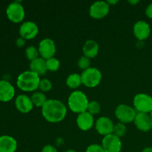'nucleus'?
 I'll return each mask as SVG.
<instances>
[{"label": "nucleus", "instance_id": "obj_25", "mask_svg": "<svg viewBox=\"0 0 152 152\" xmlns=\"http://www.w3.org/2000/svg\"><path fill=\"white\" fill-rule=\"evenodd\" d=\"M46 66L47 69L50 71H56L59 70L60 67V62L56 57H51L50 59H46Z\"/></svg>", "mask_w": 152, "mask_h": 152}, {"label": "nucleus", "instance_id": "obj_16", "mask_svg": "<svg viewBox=\"0 0 152 152\" xmlns=\"http://www.w3.org/2000/svg\"><path fill=\"white\" fill-rule=\"evenodd\" d=\"M15 95V88L7 80H0V101L9 102Z\"/></svg>", "mask_w": 152, "mask_h": 152}, {"label": "nucleus", "instance_id": "obj_10", "mask_svg": "<svg viewBox=\"0 0 152 152\" xmlns=\"http://www.w3.org/2000/svg\"><path fill=\"white\" fill-rule=\"evenodd\" d=\"M101 145L105 152H120L123 145L120 138L111 134L104 137Z\"/></svg>", "mask_w": 152, "mask_h": 152}, {"label": "nucleus", "instance_id": "obj_37", "mask_svg": "<svg viewBox=\"0 0 152 152\" xmlns=\"http://www.w3.org/2000/svg\"><path fill=\"white\" fill-rule=\"evenodd\" d=\"M150 116H151V119H152V111H151V112H150Z\"/></svg>", "mask_w": 152, "mask_h": 152}, {"label": "nucleus", "instance_id": "obj_1", "mask_svg": "<svg viewBox=\"0 0 152 152\" xmlns=\"http://www.w3.org/2000/svg\"><path fill=\"white\" fill-rule=\"evenodd\" d=\"M42 114L49 123H59L65 119L67 108L65 104L59 99H48L42 108Z\"/></svg>", "mask_w": 152, "mask_h": 152}, {"label": "nucleus", "instance_id": "obj_15", "mask_svg": "<svg viewBox=\"0 0 152 152\" xmlns=\"http://www.w3.org/2000/svg\"><path fill=\"white\" fill-rule=\"evenodd\" d=\"M15 105L16 109L21 113H29L34 108V104L31 97L26 94H19L15 99Z\"/></svg>", "mask_w": 152, "mask_h": 152}, {"label": "nucleus", "instance_id": "obj_20", "mask_svg": "<svg viewBox=\"0 0 152 152\" xmlns=\"http://www.w3.org/2000/svg\"><path fill=\"white\" fill-rule=\"evenodd\" d=\"M30 71H33L37 75H44L47 72V66H46V59L42 57H38L37 59L31 61L30 63Z\"/></svg>", "mask_w": 152, "mask_h": 152}, {"label": "nucleus", "instance_id": "obj_13", "mask_svg": "<svg viewBox=\"0 0 152 152\" xmlns=\"http://www.w3.org/2000/svg\"><path fill=\"white\" fill-rule=\"evenodd\" d=\"M135 126L143 132H149L152 129V119L150 114L137 112L134 120Z\"/></svg>", "mask_w": 152, "mask_h": 152}, {"label": "nucleus", "instance_id": "obj_7", "mask_svg": "<svg viewBox=\"0 0 152 152\" xmlns=\"http://www.w3.org/2000/svg\"><path fill=\"white\" fill-rule=\"evenodd\" d=\"M136 115V110L126 104H120L115 109L116 117L124 124L134 122Z\"/></svg>", "mask_w": 152, "mask_h": 152}, {"label": "nucleus", "instance_id": "obj_8", "mask_svg": "<svg viewBox=\"0 0 152 152\" xmlns=\"http://www.w3.org/2000/svg\"><path fill=\"white\" fill-rule=\"evenodd\" d=\"M40 57L45 59L53 57L56 53V45L52 39L45 38L40 41L38 47Z\"/></svg>", "mask_w": 152, "mask_h": 152}, {"label": "nucleus", "instance_id": "obj_2", "mask_svg": "<svg viewBox=\"0 0 152 152\" xmlns=\"http://www.w3.org/2000/svg\"><path fill=\"white\" fill-rule=\"evenodd\" d=\"M40 80L39 76L37 74L31 71H25L18 76L16 84L20 90L31 92L39 88Z\"/></svg>", "mask_w": 152, "mask_h": 152}, {"label": "nucleus", "instance_id": "obj_34", "mask_svg": "<svg viewBox=\"0 0 152 152\" xmlns=\"http://www.w3.org/2000/svg\"><path fill=\"white\" fill-rule=\"evenodd\" d=\"M142 152H152V147H146V148H145L142 150Z\"/></svg>", "mask_w": 152, "mask_h": 152}, {"label": "nucleus", "instance_id": "obj_19", "mask_svg": "<svg viewBox=\"0 0 152 152\" xmlns=\"http://www.w3.org/2000/svg\"><path fill=\"white\" fill-rule=\"evenodd\" d=\"M99 50V44L93 39L87 40L83 47V54L89 59L95 57L98 54Z\"/></svg>", "mask_w": 152, "mask_h": 152}, {"label": "nucleus", "instance_id": "obj_36", "mask_svg": "<svg viewBox=\"0 0 152 152\" xmlns=\"http://www.w3.org/2000/svg\"><path fill=\"white\" fill-rule=\"evenodd\" d=\"M65 152H77V151H75L74 149H68V150H67Z\"/></svg>", "mask_w": 152, "mask_h": 152}, {"label": "nucleus", "instance_id": "obj_33", "mask_svg": "<svg viewBox=\"0 0 152 152\" xmlns=\"http://www.w3.org/2000/svg\"><path fill=\"white\" fill-rule=\"evenodd\" d=\"M106 1L110 6H111V4H112V5H114V4H116L117 3H118V1H117V0H108V1Z\"/></svg>", "mask_w": 152, "mask_h": 152}, {"label": "nucleus", "instance_id": "obj_5", "mask_svg": "<svg viewBox=\"0 0 152 152\" xmlns=\"http://www.w3.org/2000/svg\"><path fill=\"white\" fill-rule=\"evenodd\" d=\"M6 15L9 20L14 23H19L25 18V9L20 1H13L7 6L6 9Z\"/></svg>", "mask_w": 152, "mask_h": 152}, {"label": "nucleus", "instance_id": "obj_14", "mask_svg": "<svg viewBox=\"0 0 152 152\" xmlns=\"http://www.w3.org/2000/svg\"><path fill=\"white\" fill-rule=\"evenodd\" d=\"M133 33L137 39L142 41L148 38L151 34V28L148 22L143 20H139L133 26Z\"/></svg>", "mask_w": 152, "mask_h": 152}, {"label": "nucleus", "instance_id": "obj_23", "mask_svg": "<svg viewBox=\"0 0 152 152\" xmlns=\"http://www.w3.org/2000/svg\"><path fill=\"white\" fill-rule=\"evenodd\" d=\"M39 50L35 46H28L26 48V50H25V56H26L27 59L31 61V62L39 57Z\"/></svg>", "mask_w": 152, "mask_h": 152}, {"label": "nucleus", "instance_id": "obj_32", "mask_svg": "<svg viewBox=\"0 0 152 152\" xmlns=\"http://www.w3.org/2000/svg\"><path fill=\"white\" fill-rule=\"evenodd\" d=\"M145 14L150 19H152V3L148 4L145 9Z\"/></svg>", "mask_w": 152, "mask_h": 152}, {"label": "nucleus", "instance_id": "obj_4", "mask_svg": "<svg viewBox=\"0 0 152 152\" xmlns=\"http://www.w3.org/2000/svg\"><path fill=\"white\" fill-rule=\"evenodd\" d=\"M81 78L82 83L86 87L94 88L100 83L102 74L99 69L91 67L83 71L81 74Z\"/></svg>", "mask_w": 152, "mask_h": 152}, {"label": "nucleus", "instance_id": "obj_27", "mask_svg": "<svg viewBox=\"0 0 152 152\" xmlns=\"http://www.w3.org/2000/svg\"><path fill=\"white\" fill-rule=\"evenodd\" d=\"M77 64H78L80 69L85 71V70H87L88 68H91V59L86 56H83L79 59Z\"/></svg>", "mask_w": 152, "mask_h": 152}, {"label": "nucleus", "instance_id": "obj_11", "mask_svg": "<svg viewBox=\"0 0 152 152\" xmlns=\"http://www.w3.org/2000/svg\"><path fill=\"white\" fill-rule=\"evenodd\" d=\"M19 35L26 39H32L35 38L39 33V27L32 21L24 22L19 27Z\"/></svg>", "mask_w": 152, "mask_h": 152}, {"label": "nucleus", "instance_id": "obj_24", "mask_svg": "<svg viewBox=\"0 0 152 152\" xmlns=\"http://www.w3.org/2000/svg\"><path fill=\"white\" fill-rule=\"evenodd\" d=\"M126 132H127V127L124 123L120 122V123H117V124L114 125V132H113V134L114 135L121 138L126 135Z\"/></svg>", "mask_w": 152, "mask_h": 152}, {"label": "nucleus", "instance_id": "obj_26", "mask_svg": "<svg viewBox=\"0 0 152 152\" xmlns=\"http://www.w3.org/2000/svg\"><path fill=\"white\" fill-rule=\"evenodd\" d=\"M101 111V105L97 101L92 100L88 102V105L87 111H88L92 115H96L98 114Z\"/></svg>", "mask_w": 152, "mask_h": 152}, {"label": "nucleus", "instance_id": "obj_18", "mask_svg": "<svg viewBox=\"0 0 152 152\" xmlns=\"http://www.w3.org/2000/svg\"><path fill=\"white\" fill-rule=\"evenodd\" d=\"M17 141L11 136H0V152H15L17 149Z\"/></svg>", "mask_w": 152, "mask_h": 152}, {"label": "nucleus", "instance_id": "obj_21", "mask_svg": "<svg viewBox=\"0 0 152 152\" xmlns=\"http://www.w3.org/2000/svg\"><path fill=\"white\" fill-rule=\"evenodd\" d=\"M83 84L82 83L81 75L78 74H71L68 76L66 79V85L72 89H76Z\"/></svg>", "mask_w": 152, "mask_h": 152}, {"label": "nucleus", "instance_id": "obj_9", "mask_svg": "<svg viewBox=\"0 0 152 152\" xmlns=\"http://www.w3.org/2000/svg\"><path fill=\"white\" fill-rule=\"evenodd\" d=\"M109 10L110 5L106 1H96L91 5L89 13L94 19H99L106 16Z\"/></svg>", "mask_w": 152, "mask_h": 152}, {"label": "nucleus", "instance_id": "obj_29", "mask_svg": "<svg viewBox=\"0 0 152 152\" xmlns=\"http://www.w3.org/2000/svg\"><path fill=\"white\" fill-rule=\"evenodd\" d=\"M86 152H105L102 145L99 144H91L86 148Z\"/></svg>", "mask_w": 152, "mask_h": 152}, {"label": "nucleus", "instance_id": "obj_22", "mask_svg": "<svg viewBox=\"0 0 152 152\" xmlns=\"http://www.w3.org/2000/svg\"><path fill=\"white\" fill-rule=\"evenodd\" d=\"M31 99L34 105H35L36 107H41V108H42L43 105L48 100L45 94L42 91L34 92L31 96Z\"/></svg>", "mask_w": 152, "mask_h": 152}, {"label": "nucleus", "instance_id": "obj_6", "mask_svg": "<svg viewBox=\"0 0 152 152\" xmlns=\"http://www.w3.org/2000/svg\"><path fill=\"white\" fill-rule=\"evenodd\" d=\"M133 103L138 112L148 114L152 111V96L147 94H137L134 98Z\"/></svg>", "mask_w": 152, "mask_h": 152}, {"label": "nucleus", "instance_id": "obj_12", "mask_svg": "<svg viewBox=\"0 0 152 152\" xmlns=\"http://www.w3.org/2000/svg\"><path fill=\"white\" fill-rule=\"evenodd\" d=\"M114 124L112 120L107 117H101L95 123V129L99 134L107 136L113 134Z\"/></svg>", "mask_w": 152, "mask_h": 152}, {"label": "nucleus", "instance_id": "obj_28", "mask_svg": "<svg viewBox=\"0 0 152 152\" xmlns=\"http://www.w3.org/2000/svg\"><path fill=\"white\" fill-rule=\"evenodd\" d=\"M39 88L42 92H47L52 88V83L48 79L44 78L40 80Z\"/></svg>", "mask_w": 152, "mask_h": 152}, {"label": "nucleus", "instance_id": "obj_35", "mask_svg": "<svg viewBox=\"0 0 152 152\" xmlns=\"http://www.w3.org/2000/svg\"><path fill=\"white\" fill-rule=\"evenodd\" d=\"M128 2L132 4H137L140 2V1L139 0H130V1H128Z\"/></svg>", "mask_w": 152, "mask_h": 152}, {"label": "nucleus", "instance_id": "obj_31", "mask_svg": "<svg viewBox=\"0 0 152 152\" xmlns=\"http://www.w3.org/2000/svg\"><path fill=\"white\" fill-rule=\"evenodd\" d=\"M16 45L19 48L23 47V46L25 45V39L22 38V37H19V38L16 39Z\"/></svg>", "mask_w": 152, "mask_h": 152}, {"label": "nucleus", "instance_id": "obj_17", "mask_svg": "<svg viewBox=\"0 0 152 152\" xmlns=\"http://www.w3.org/2000/svg\"><path fill=\"white\" fill-rule=\"evenodd\" d=\"M94 120V116L91 114L88 111L80 113L78 114L77 118V124L79 129L82 131H88L93 127Z\"/></svg>", "mask_w": 152, "mask_h": 152}, {"label": "nucleus", "instance_id": "obj_30", "mask_svg": "<svg viewBox=\"0 0 152 152\" xmlns=\"http://www.w3.org/2000/svg\"><path fill=\"white\" fill-rule=\"evenodd\" d=\"M41 152H58L57 149L51 145H46L42 149Z\"/></svg>", "mask_w": 152, "mask_h": 152}, {"label": "nucleus", "instance_id": "obj_3", "mask_svg": "<svg viewBox=\"0 0 152 152\" xmlns=\"http://www.w3.org/2000/svg\"><path fill=\"white\" fill-rule=\"evenodd\" d=\"M88 102L87 96L81 91H73L68 99V105L70 109L78 114L87 111Z\"/></svg>", "mask_w": 152, "mask_h": 152}]
</instances>
